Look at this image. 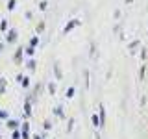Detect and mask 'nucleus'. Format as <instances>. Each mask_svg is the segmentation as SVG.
Masks as SVG:
<instances>
[{
	"label": "nucleus",
	"mask_w": 148,
	"mask_h": 139,
	"mask_svg": "<svg viewBox=\"0 0 148 139\" xmlns=\"http://www.w3.org/2000/svg\"><path fill=\"white\" fill-rule=\"evenodd\" d=\"M30 45H32V46H35V45H37V37H34V39L30 41Z\"/></svg>",
	"instance_id": "f257e3e1"
}]
</instances>
